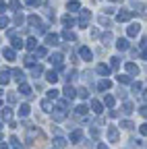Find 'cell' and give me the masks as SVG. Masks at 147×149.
<instances>
[{"label":"cell","instance_id":"cell-1","mask_svg":"<svg viewBox=\"0 0 147 149\" xmlns=\"http://www.w3.org/2000/svg\"><path fill=\"white\" fill-rule=\"evenodd\" d=\"M6 35L10 37V44H13V48H15V50H21L23 46H27V42H23V40H21V37L17 35L13 29H8V31H6Z\"/></svg>","mask_w":147,"mask_h":149},{"label":"cell","instance_id":"cell-2","mask_svg":"<svg viewBox=\"0 0 147 149\" xmlns=\"http://www.w3.org/2000/svg\"><path fill=\"white\" fill-rule=\"evenodd\" d=\"M91 21V10L87 8H81V19H79V27H87Z\"/></svg>","mask_w":147,"mask_h":149},{"label":"cell","instance_id":"cell-3","mask_svg":"<svg viewBox=\"0 0 147 149\" xmlns=\"http://www.w3.org/2000/svg\"><path fill=\"white\" fill-rule=\"evenodd\" d=\"M33 139H42L40 128H35V126H27V143H31Z\"/></svg>","mask_w":147,"mask_h":149},{"label":"cell","instance_id":"cell-4","mask_svg":"<svg viewBox=\"0 0 147 149\" xmlns=\"http://www.w3.org/2000/svg\"><path fill=\"white\" fill-rule=\"evenodd\" d=\"M79 56H81V58H83L85 62H89L91 58H93V52H91L87 46H81V48H79Z\"/></svg>","mask_w":147,"mask_h":149},{"label":"cell","instance_id":"cell-5","mask_svg":"<svg viewBox=\"0 0 147 149\" xmlns=\"http://www.w3.org/2000/svg\"><path fill=\"white\" fill-rule=\"evenodd\" d=\"M141 33V25L139 23H131V25H128V29H126V35L128 37H137Z\"/></svg>","mask_w":147,"mask_h":149},{"label":"cell","instance_id":"cell-6","mask_svg":"<svg viewBox=\"0 0 147 149\" xmlns=\"http://www.w3.org/2000/svg\"><path fill=\"white\" fill-rule=\"evenodd\" d=\"M50 62H52L54 66L62 68V54H60V52H54V54H50Z\"/></svg>","mask_w":147,"mask_h":149},{"label":"cell","instance_id":"cell-7","mask_svg":"<svg viewBox=\"0 0 147 149\" xmlns=\"http://www.w3.org/2000/svg\"><path fill=\"white\" fill-rule=\"evenodd\" d=\"M135 13H131V10H120L118 15H116V21L118 23H124V21H131V17H133Z\"/></svg>","mask_w":147,"mask_h":149},{"label":"cell","instance_id":"cell-8","mask_svg":"<svg viewBox=\"0 0 147 149\" xmlns=\"http://www.w3.org/2000/svg\"><path fill=\"white\" fill-rule=\"evenodd\" d=\"M108 139H110V143H118V128L116 126H108Z\"/></svg>","mask_w":147,"mask_h":149},{"label":"cell","instance_id":"cell-9","mask_svg":"<svg viewBox=\"0 0 147 149\" xmlns=\"http://www.w3.org/2000/svg\"><path fill=\"white\" fill-rule=\"evenodd\" d=\"M62 93H64V97H66V100H72L75 95H79V91L72 89V87H70V83H66V87H64V91H62Z\"/></svg>","mask_w":147,"mask_h":149},{"label":"cell","instance_id":"cell-10","mask_svg":"<svg viewBox=\"0 0 147 149\" xmlns=\"http://www.w3.org/2000/svg\"><path fill=\"white\" fill-rule=\"evenodd\" d=\"M110 68H112V66H108V64H98L95 66V70H98V74H102V77H108V74H110Z\"/></svg>","mask_w":147,"mask_h":149},{"label":"cell","instance_id":"cell-11","mask_svg":"<svg viewBox=\"0 0 147 149\" xmlns=\"http://www.w3.org/2000/svg\"><path fill=\"white\" fill-rule=\"evenodd\" d=\"M46 44L48 46H58V35L56 33H46Z\"/></svg>","mask_w":147,"mask_h":149},{"label":"cell","instance_id":"cell-12","mask_svg":"<svg viewBox=\"0 0 147 149\" xmlns=\"http://www.w3.org/2000/svg\"><path fill=\"white\" fill-rule=\"evenodd\" d=\"M19 93L25 95V97H31V87L27 83H19Z\"/></svg>","mask_w":147,"mask_h":149},{"label":"cell","instance_id":"cell-13","mask_svg":"<svg viewBox=\"0 0 147 149\" xmlns=\"http://www.w3.org/2000/svg\"><path fill=\"white\" fill-rule=\"evenodd\" d=\"M124 68H126V72H128V74H139V66H137L135 62H126V64H124Z\"/></svg>","mask_w":147,"mask_h":149},{"label":"cell","instance_id":"cell-14","mask_svg":"<svg viewBox=\"0 0 147 149\" xmlns=\"http://www.w3.org/2000/svg\"><path fill=\"white\" fill-rule=\"evenodd\" d=\"M81 137H83V130H81V128L72 130V133H70V143H79V141H81Z\"/></svg>","mask_w":147,"mask_h":149},{"label":"cell","instance_id":"cell-15","mask_svg":"<svg viewBox=\"0 0 147 149\" xmlns=\"http://www.w3.org/2000/svg\"><path fill=\"white\" fill-rule=\"evenodd\" d=\"M116 48H118L120 52H126V50L131 48V46H128V40H124V37H120V40L116 42Z\"/></svg>","mask_w":147,"mask_h":149},{"label":"cell","instance_id":"cell-16","mask_svg":"<svg viewBox=\"0 0 147 149\" xmlns=\"http://www.w3.org/2000/svg\"><path fill=\"white\" fill-rule=\"evenodd\" d=\"M27 21H29V25H33V27H40V25H42V19H40L38 15H29Z\"/></svg>","mask_w":147,"mask_h":149},{"label":"cell","instance_id":"cell-17","mask_svg":"<svg viewBox=\"0 0 147 149\" xmlns=\"http://www.w3.org/2000/svg\"><path fill=\"white\" fill-rule=\"evenodd\" d=\"M2 56L6 60H15V48H2Z\"/></svg>","mask_w":147,"mask_h":149},{"label":"cell","instance_id":"cell-18","mask_svg":"<svg viewBox=\"0 0 147 149\" xmlns=\"http://www.w3.org/2000/svg\"><path fill=\"white\" fill-rule=\"evenodd\" d=\"M62 37H64L66 42H77V35L72 33L70 29H64V31H62Z\"/></svg>","mask_w":147,"mask_h":149},{"label":"cell","instance_id":"cell-19","mask_svg":"<svg viewBox=\"0 0 147 149\" xmlns=\"http://www.w3.org/2000/svg\"><path fill=\"white\" fill-rule=\"evenodd\" d=\"M91 110H93L95 114H102V112H104V106H102V102L93 100V102H91Z\"/></svg>","mask_w":147,"mask_h":149},{"label":"cell","instance_id":"cell-20","mask_svg":"<svg viewBox=\"0 0 147 149\" xmlns=\"http://www.w3.org/2000/svg\"><path fill=\"white\" fill-rule=\"evenodd\" d=\"M13 77L19 81V83H25V72H23V70H19V68H15V70H13Z\"/></svg>","mask_w":147,"mask_h":149},{"label":"cell","instance_id":"cell-21","mask_svg":"<svg viewBox=\"0 0 147 149\" xmlns=\"http://www.w3.org/2000/svg\"><path fill=\"white\" fill-rule=\"evenodd\" d=\"M46 79H48L50 83H56L60 77H58V72H56V70H48V72H46Z\"/></svg>","mask_w":147,"mask_h":149},{"label":"cell","instance_id":"cell-22","mask_svg":"<svg viewBox=\"0 0 147 149\" xmlns=\"http://www.w3.org/2000/svg\"><path fill=\"white\" fill-rule=\"evenodd\" d=\"M13 118V110L10 108H2V122H10Z\"/></svg>","mask_w":147,"mask_h":149},{"label":"cell","instance_id":"cell-23","mask_svg":"<svg viewBox=\"0 0 147 149\" xmlns=\"http://www.w3.org/2000/svg\"><path fill=\"white\" fill-rule=\"evenodd\" d=\"M66 8H68L70 13H75V10H81V4L77 2V0H68V4H66Z\"/></svg>","mask_w":147,"mask_h":149},{"label":"cell","instance_id":"cell-24","mask_svg":"<svg viewBox=\"0 0 147 149\" xmlns=\"http://www.w3.org/2000/svg\"><path fill=\"white\" fill-rule=\"evenodd\" d=\"M112 87V81H108V79H102L100 83H98V89L100 91H106V89H110Z\"/></svg>","mask_w":147,"mask_h":149},{"label":"cell","instance_id":"cell-25","mask_svg":"<svg viewBox=\"0 0 147 149\" xmlns=\"http://www.w3.org/2000/svg\"><path fill=\"white\" fill-rule=\"evenodd\" d=\"M62 23H64V27H72V25H75V19H72V15H70V13L62 17Z\"/></svg>","mask_w":147,"mask_h":149},{"label":"cell","instance_id":"cell-26","mask_svg":"<svg viewBox=\"0 0 147 149\" xmlns=\"http://www.w3.org/2000/svg\"><path fill=\"white\" fill-rule=\"evenodd\" d=\"M64 74H66V77H64V79H66V83H70L72 79H75L77 70H75V68H64Z\"/></svg>","mask_w":147,"mask_h":149},{"label":"cell","instance_id":"cell-27","mask_svg":"<svg viewBox=\"0 0 147 149\" xmlns=\"http://www.w3.org/2000/svg\"><path fill=\"white\" fill-rule=\"evenodd\" d=\"M29 112H31V108H29L27 104H23V106L19 108V116H21V118H27V116H29Z\"/></svg>","mask_w":147,"mask_h":149},{"label":"cell","instance_id":"cell-28","mask_svg":"<svg viewBox=\"0 0 147 149\" xmlns=\"http://www.w3.org/2000/svg\"><path fill=\"white\" fill-rule=\"evenodd\" d=\"M42 72H44V66H40V64H33V66H31V74H33L35 79H38Z\"/></svg>","mask_w":147,"mask_h":149},{"label":"cell","instance_id":"cell-29","mask_svg":"<svg viewBox=\"0 0 147 149\" xmlns=\"http://www.w3.org/2000/svg\"><path fill=\"white\" fill-rule=\"evenodd\" d=\"M122 112H124L126 116H128V114H133V112H135L133 104H131V102H124V104H122Z\"/></svg>","mask_w":147,"mask_h":149},{"label":"cell","instance_id":"cell-30","mask_svg":"<svg viewBox=\"0 0 147 149\" xmlns=\"http://www.w3.org/2000/svg\"><path fill=\"white\" fill-rule=\"evenodd\" d=\"M10 70H2V74H0V83H2V85H6L8 81H10Z\"/></svg>","mask_w":147,"mask_h":149},{"label":"cell","instance_id":"cell-31","mask_svg":"<svg viewBox=\"0 0 147 149\" xmlns=\"http://www.w3.org/2000/svg\"><path fill=\"white\" fill-rule=\"evenodd\" d=\"M114 104H116L114 95H106V97H104V106H106V108H114Z\"/></svg>","mask_w":147,"mask_h":149},{"label":"cell","instance_id":"cell-32","mask_svg":"<svg viewBox=\"0 0 147 149\" xmlns=\"http://www.w3.org/2000/svg\"><path fill=\"white\" fill-rule=\"evenodd\" d=\"M54 145H56V147H66V139L60 137V135H56V139H54Z\"/></svg>","mask_w":147,"mask_h":149},{"label":"cell","instance_id":"cell-33","mask_svg":"<svg viewBox=\"0 0 147 149\" xmlns=\"http://www.w3.org/2000/svg\"><path fill=\"white\" fill-rule=\"evenodd\" d=\"M110 42H112V33H110V31H108V33H102V44L108 46Z\"/></svg>","mask_w":147,"mask_h":149},{"label":"cell","instance_id":"cell-34","mask_svg":"<svg viewBox=\"0 0 147 149\" xmlns=\"http://www.w3.org/2000/svg\"><path fill=\"white\" fill-rule=\"evenodd\" d=\"M27 48L29 50H38V40H35V37H29V40H27Z\"/></svg>","mask_w":147,"mask_h":149},{"label":"cell","instance_id":"cell-35","mask_svg":"<svg viewBox=\"0 0 147 149\" xmlns=\"http://www.w3.org/2000/svg\"><path fill=\"white\" fill-rule=\"evenodd\" d=\"M98 21H100V25H102V27H110V19H108V17L100 15V17H98Z\"/></svg>","mask_w":147,"mask_h":149},{"label":"cell","instance_id":"cell-36","mask_svg":"<svg viewBox=\"0 0 147 149\" xmlns=\"http://www.w3.org/2000/svg\"><path fill=\"white\" fill-rule=\"evenodd\" d=\"M110 66H112L114 70L120 66V58H118V56H114V58H110Z\"/></svg>","mask_w":147,"mask_h":149},{"label":"cell","instance_id":"cell-37","mask_svg":"<svg viewBox=\"0 0 147 149\" xmlns=\"http://www.w3.org/2000/svg\"><path fill=\"white\" fill-rule=\"evenodd\" d=\"M75 114H77V116H85V114H87V106H79V108H75Z\"/></svg>","mask_w":147,"mask_h":149},{"label":"cell","instance_id":"cell-38","mask_svg":"<svg viewBox=\"0 0 147 149\" xmlns=\"http://www.w3.org/2000/svg\"><path fill=\"white\" fill-rule=\"evenodd\" d=\"M23 21H25L23 15H21L19 10H17V13H15V23H17V25H23Z\"/></svg>","mask_w":147,"mask_h":149},{"label":"cell","instance_id":"cell-39","mask_svg":"<svg viewBox=\"0 0 147 149\" xmlns=\"http://www.w3.org/2000/svg\"><path fill=\"white\" fill-rule=\"evenodd\" d=\"M0 27H2V29L8 27V17H6L4 13H2V17H0Z\"/></svg>","mask_w":147,"mask_h":149},{"label":"cell","instance_id":"cell-40","mask_svg":"<svg viewBox=\"0 0 147 149\" xmlns=\"http://www.w3.org/2000/svg\"><path fill=\"white\" fill-rule=\"evenodd\" d=\"M8 6H10L13 10H19V8H21V2H19V0H10Z\"/></svg>","mask_w":147,"mask_h":149},{"label":"cell","instance_id":"cell-41","mask_svg":"<svg viewBox=\"0 0 147 149\" xmlns=\"http://www.w3.org/2000/svg\"><path fill=\"white\" fill-rule=\"evenodd\" d=\"M33 52H35V56H40V58H44V56L48 54V50H46V48H38V50H33Z\"/></svg>","mask_w":147,"mask_h":149},{"label":"cell","instance_id":"cell-42","mask_svg":"<svg viewBox=\"0 0 147 149\" xmlns=\"http://www.w3.org/2000/svg\"><path fill=\"white\" fill-rule=\"evenodd\" d=\"M79 97H81V100H87V97H89V91H87L85 87H81V89H79Z\"/></svg>","mask_w":147,"mask_h":149},{"label":"cell","instance_id":"cell-43","mask_svg":"<svg viewBox=\"0 0 147 149\" xmlns=\"http://www.w3.org/2000/svg\"><path fill=\"white\" fill-rule=\"evenodd\" d=\"M120 126H122V128H126V130H131V128H133L135 124H133L131 120H122V122H120Z\"/></svg>","mask_w":147,"mask_h":149},{"label":"cell","instance_id":"cell-44","mask_svg":"<svg viewBox=\"0 0 147 149\" xmlns=\"http://www.w3.org/2000/svg\"><path fill=\"white\" fill-rule=\"evenodd\" d=\"M58 93H60V91H56V89H50V91H48V100H56V97H58Z\"/></svg>","mask_w":147,"mask_h":149},{"label":"cell","instance_id":"cell-45","mask_svg":"<svg viewBox=\"0 0 147 149\" xmlns=\"http://www.w3.org/2000/svg\"><path fill=\"white\" fill-rule=\"evenodd\" d=\"M98 126H100V124H95V126H91V128H89V133H91V137H93V139H98V135H100Z\"/></svg>","mask_w":147,"mask_h":149},{"label":"cell","instance_id":"cell-46","mask_svg":"<svg viewBox=\"0 0 147 149\" xmlns=\"http://www.w3.org/2000/svg\"><path fill=\"white\" fill-rule=\"evenodd\" d=\"M120 83H131V77H128V74H118V77H116Z\"/></svg>","mask_w":147,"mask_h":149},{"label":"cell","instance_id":"cell-47","mask_svg":"<svg viewBox=\"0 0 147 149\" xmlns=\"http://www.w3.org/2000/svg\"><path fill=\"white\" fill-rule=\"evenodd\" d=\"M10 143H13V149H21V143L17 137H10Z\"/></svg>","mask_w":147,"mask_h":149},{"label":"cell","instance_id":"cell-48","mask_svg":"<svg viewBox=\"0 0 147 149\" xmlns=\"http://www.w3.org/2000/svg\"><path fill=\"white\" fill-rule=\"evenodd\" d=\"M25 4H29V6H40L42 0H25Z\"/></svg>","mask_w":147,"mask_h":149},{"label":"cell","instance_id":"cell-49","mask_svg":"<svg viewBox=\"0 0 147 149\" xmlns=\"http://www.w3.org/2000/svg\"><path fill=\"white\" fill-rule=\"evenodd\" d=\"M50 108H52V106H50V102H48V100H44V102H42V110H44V112H50Z\"/></svg>","mask_w":147,"mask_h":149},{"label":"cell","instance_id":"cell-50","mask_svg":"<svg viewBox=\"0 0 147 149\" xmlns=\"http://www.w3.org/2000/svg\"><path fill=\"white\" fill-rule=\"evenodd\" d=\"M139 114H141L143 118H147V106H141V108H139Z\"/></svg>","mask_w":147,"mask_h":149},{"label":"cell","instance_id":"cell-51","mask_svg":"<svg viewBox=\"0 0 147 149\" xmlns=\"http://www.w3.org/2000/svg\"><path fill=\"white\" fill-rule=\"evenodd\" d=\"M141 89H143V85H141V83H133V91H135V93H139Z\"/></svg>","mask_w":147,"mask_h":149},{"label":"cell","instance_id":"cell-52","mask_svg":"<svg viewBox=\"0 0 147 149\" xmlns=\"http://www.w3.org/2000/svg\"><path fill=\"white\" fill-rule=\"evenodd\" d=\"M139 133H141V135H147V122L139 126Z\"/></svg>","mask_w":147,"mask_h":149},{"label":"cell","instance_id":"cell-53","mask_svg":"<svg viewBox=\"0 0 147 149\" xmlns=\"http://www.w3.org/2000/svg\"><path fill=\"white\" fill-rule=\"evenodd\" d=\"M25 64H27V66H33V56H27V58H25Z\"/></svg>","mask_w":147,"mask_h":149},{"label":"cell","instance_id":"cell-54","mask_svg":"<svg viewBox=\"0 0 147 149\" xmlns=\"http://www.w3.org/2000/svg\"><path fill=\"white\" fill-rule=\"evenodd\" d=\"M139 48H143V50H145V48H147V37H143V40H141V42H139Z\"/></svg>","mask_w":147,"mask_h":149},{"label":"cell","instance_id":"cell-55","mask_svg":"<svg viewBox=\"0 0 147 149\" xmlns=\"http://www.w3.org/2000/svg\"><path fill=\"white\" fill-rule=\"evenodd\" d=\"M114 10H116V8H114V6H108V8H104V13H106V15H112V13H114Z\"/></svg>","mask_w":147,"mask_h":149},{"label":"cell","instance_id":"cell-56","mask_svg":"<svg viewBox=\"0 0 147 149\" xmlns=\"http://www.w3.org/2000/svg\"><path fill=\"white\" fill-rule=\"evenodd\" d=\"M8 102H10V104L17 102V95H15V93H8Z\"/></svg>","mask_w":147,"mask_h":149},{"label":"cell","instance_id":"cell-57","mask_svg":"<svg viewBox=\"0 0 147 149\" xmlns=\"http://www.w3.org/2000/svg\"><path fill=\"white\" fill-rule=\"evenodd\" d=\"M108 116H110V118H116V116H118V112H116V110H112V108H110V114H108Z\"/></svg>","mask_w":147,"mask_h":149},{"label":"cell","instance_id":"cell-58","mask_svg":"<svg viewBox=\"0 0 147 149\" xmlns=\"http://www.w3.org/2000/svg\"><path fill=\"white\" fill-rule=\"evenodd\" d=\"M0 149H8V145H6V143L2 141V145H0Z\"/></svg>","mask_w":147,"mask_h":149},{"label":"cell","instance_id":"cell-59","mask_svg":"<svg viewBox=\"0 0 147 149\" xmlns=\"http://www.w3.org/2000/svg\"><path fill=\"white\" fill-rule=\"evenodd\" d=\"M141 56H143V58H145V60H147V48H145V52H143V54H141Z\"/></svg>","mask_w":147,"mask_h":149},{"label":"cell","instance_id":"cell-60","mask_svg":"<svg viewBox=\"0 0 147 149\" xmlns=\"http://www.w3.org/2000/svg\"><path fill=\"white\" fill-rule=\"evenodd\" d=\"M143 100H145V102H147V91H143Z\"/></svg>","mask_w":147,"mask_h":149},{"label":"cell","instance_id":"cell-61","mask_svg":"<svg viewBox=\"0 0 147 149\" xmlns=\"http://www.w3.org/2000/svg\"><path fill=\"white\" fill-rule=\"evenodd\" d=\"M98 149H108V147H106V145H104V143H102V145H100V147H98Z\"/></svg>","mask_w":147,"mask_h":149},{"label":"cell","instance_id":"cell-62","mask_svg":"<svg viewBox=\"0 0 147 149\" xmlns=\"http://www.w3.org/2000/svg\"><path fill=\"white\" fill-rule=\"evenodd\" d=\"M112 2H118V0H112Z\"/></svg>","mask_w":147,"mask_h":149}]
</instances>
